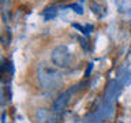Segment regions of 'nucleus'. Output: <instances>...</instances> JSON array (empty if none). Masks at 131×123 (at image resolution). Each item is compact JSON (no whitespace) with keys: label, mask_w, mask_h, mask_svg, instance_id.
<instances>
[{"label":"nucleus","mask_w":131,"mask_h":123,"mask_svg":"<svg viewBox=\"0 0 131 123\" xmlns=\"http://www.w3.org/2000/svg\"><path fill=\"white\" fill-rule=\"evenodd\" d=\"M37 79L44 90L57 89L63 82V74L55 64L41 63L37 68Z\"/></svg>","instance_id":"1"},{"label":"nucleus","mask_w":131,"mask_h":123,"mask_svg":"<svg viewBox=\"0 0 131 123\" xmlns=\"http://www.w3.org/2000/svg\"><path fill=\"white\" fill-rule=\"evenodd\" d=\"M45 123H60V115H59V112H51L49 114V116H48V119L45 120Z\"/></svg>","instance_id":"6"},{"label":"nucleus","mask_w":131,"mask_h":123,"mask_svg":"<svg viewBox=\"0 0 131 123\" xmlns=\"http://www.w3.org/2000/svg\"><path fill=\"white\" fill-rule=\"evenodd\" d=\"M51 61H52V64H55L59 68L68 67L70 61H71V52H70V49L63 44L55 47L51 52Z\"/></svg>","instance_id":"2"},{"label":"nucleus","mask_w":131,"mask_h":123,"mask_svg":"<svg viewBox=\"0 0 131 123\" xmlns=\"http://www.w3.org/2000/svg\"><path fill=\"white\" fill-rule=\"evenodd\" d=\"M56 15H57V8L56 7H48V8H45V11H44V19L45 20H51V19L55 18Z\"/></svg>","instance_id":"4"},{"label":"nucleus","mask_w":131,"mask_h":123,"mask_svg":"<svg viewBox=\"0 0 131 123\" xmlns=\"http://www.w3.org/2000/svg\"><path fill=\"white\" fill-rule=\"evenodd\" d=\"M11 38H12V36H11L10 30L7 29V32H6V33H4V34L2 36V43H3V45H4V48H7L8 45L11 44Z\"/></svg>","instance_id":"7"},{"label":"nucleus","mask_w":131,"mask_h":123,"mask_svg":"<svg viewBox=\"0 0 131 123\" xmlns=\"http://www.w3.org/2000/svg\"><path fill=\"white\" fill-rule=\"evenodd\" d=\"M75 90H77V86H71L70 89L61 92L59 96L55 98V101H53V111H55V112H59V114L63 112V111L70 105V102H71V100H72Z\"/></svg>","instance_id":"3"},{"label":"nucleus","mask_w":131,"mask_h":123,"mask_svg":"<svg viewBox=\"0 0 131 123\" xmlns=\"http://www.w3.org/2000/svg\"><path fill=\"white\" fill-rule=\"evenodd\" d=\"M49 114L51 112H48L45 108H40L38 111H37V122L38 123H45V120L48 119V116H49Z\"/></svg>","instance_id":"5"}]
</instances>
